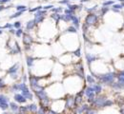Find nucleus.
Returning <instances> with one entry per match:
<instances>
[{"label":"nucleus","instance_id":"8fccbe9b","mask_svg":"<svg viewBox=\"0 0 124 114\" xmlns=\"http://www.w3.org/2000/svg\"><path fill=\"white\" fill-rule=\"evenodd\" d=\"M11 2V0H0V4L3 5V4H6V3H9Z\"/></svg>","mask_w":124,"mask_h":114},{"label":"nucleus","instance_id":"79ce46f5","mask_svg":"<svg viewBox=\"0 0 124 114\" xmlns=\"http://www.w3.org/2000/svg\"><path fill=\"white\" fill-rule=\"evenodd\" d=\"M14 29H16V30H17V29H21V26H22V23L20 22V21H16L14 24Z\"/></svg>","mask_w":124,"mask_h":114},{"label":"nucleus","instance_id":"cd10ccee","mask_svg":"<svg viewBox=\"0 0 124 114\" xmlns=\"http://www.w3.org/2000/svg\"><path fill=\"white\" fill-rule=\"evenodd\" d=\"M72 53H73V55H74L76 58H80V57H81V55H82V50H81V48H80V47H78V49H76L74 51H72Z\"/></svg>","mask_w":124,"mask_h":114},{"label":"nucleus","instance_id":"c85d7f7f","mask_svg":"<svg viewBox=\"0 0 124 114\" xmlns=\"http://www.w3.org/2000/svg\"><path fill=\"white\" fill-rule=\"evenodd\" d=\"M10 103V99L8 96H6L5 94L0 93V104H9Z\"/></svg>","mask_w":124,"mask_h":114},{"label":"nucleus","instance_id":"6ab92c4d","mask_svg":"<svg viewBox=\"0 0 124 114\" xmlns=\"http://www.w3.org/2000/svg\"><path fill=\"white\" fill-rule=\"evenodd\" d=\"M85 82L87 83V86H93L95 83H97L96 79L93 77V75H91V74L85 75Z\"/></svg>","mask_w":124,"mask_h":114},{"label":"nucleus","instance_id":"393cba45","mask_svg":"<svg viewBox=\"0 0 124 114\" xmlns=\"http://www.w3.org/2000/svg\"><path fill=\"white\" fill-rule=\"evenodd\" d=\"M64 33H70V34H78V29L74 26H68L67 29L64 31Z\"/></svg>","mask_w":124,"mask_h":114},{"label":"nucleus","instance_id":"f704fd0d","mask_svg":"<svg viewBox=\"0 0 124 114\" xmlns=\"http://www.w3.org/2000/svg\"><path fill=\"white\" fill-rule=\"evenodd\" d=\"M114 4H115V1H114V0H107V1L102 2L101 6H102V7H112Z\"/></svg>","mask_w":124,"mask_h":114},{"label":"nucleus","instance_id":"37998d69","mask_svg":"<svg viewBox=\"0 0 124 114\" xmlns=\"http://www.w3.org/2000/svg\"><path fill=\"white\" fill-rule=\"evenodd\" d=\"M81 29H82V32H83V33H88V31H89V27L85 24V23H83L82 25H81Z\"/></svg>","mask_w":124,"mask_h":114},{"label":"nucleus","instance_id":"c03bdc74","mask_svg":"<svg viewBox=\"0 0 124 114\" xmlns=\"http://www.w3.org/2000/svg\"><path fill=\"white\" fill-rule=\"evenodd\" d=\"M4 29H8V30H11V29H14V25L11 24V23H6L4 26H3V30Z\"/></svg>","mask_w":124,"mask_h":114},{"label":"nucleus","instance_id":"9d476101","mask_svg":"<svg viewBox=\"0 0 124 114\" xmlns=\"http://www.w3.org/2000/svg\"><path fill=\"white\" fill-rule=\"evenodd\" d=\"M85 59H86V62H87V65L88 67H91V65L94 63L95 61H97L99 59L98 56H96L95 54L93 53H90V52H86L85 53Z\"/></svg>","mask_w":124,"mask_h":114},{"label":"nucleus","instance_id":"aec40b11","mask_svg":"<svg viewBox=\"0 0 124 114\" xmlns=\"http://www.w3.org/2000/svg\"><path fill=\"white\" fill-rule=\"evenodd\" d=\"M19 105L16 103L15 101L14 102H10L9 103V108L11 109V111L13 112V113H17L18 112V110H19Z\"/></svg>","mask_w":124,"mask_h":114},{"label":"nucleus","instance_id":"2eb2a0df","mask_svg":"<svg viewBox=\"0 0 124 114\" xmlns=\"http://www.w3.org/2000/svg\"><path fill=\"white\" fill-rule=\"evenodd\" d=\"M19 68H20V64H19V63H16V64H14V65L12 66L11 67H9V68H8L7 73H8L9 75H12V74H17V72H18Z\"/></svg>","mask_w":124,"mask_h":114},{"label":"nucleus","instance_id":"5fc2aeb1","mask_svg":"<svg viewBox=\"0 0 124 114\" xmlns=\"http://www.w3.org/2000/svg\"><path fill=\"white\" fill-rule=\"evenodd\" d=\"M121 4V6H122V8H124V2H122V3H120Z\"/></svg>","mask_w":124,"mask_h":114},{"label":"nucleus","instance_id":"49530a36","mask_svg":"<svg viewBox=\"0 0 124 114\" xmlns=\"http://www.w3.org/2000/svg\"><path fill=\"white\" fill-rule=\"evenodd\" d=\"M112 8H114V9H116V10H119V11H121L123 8H122V6H121V4H114L113 6H112Z\"/></svg>","mask_w":124,"mask_h":114},{"label":"nucleus","instance_id":"a18cd8bd","mask_svg":"<svg viewBox=\"0 0 124 114\" xmlns=\"http://www.w3.org/2000/svg\"><path fill=\"white\" fill-rule=\"evenodd\" d=\"M54 7V6L53 4H49V5H46V6H44V7H43V10L48 12V11H51Z\"/></svg>","mask_w":124,"mask_h":114},{"label":"nucleus","instance_id":"ea45409f","mask_svg":"<svg viewBox=\"0 0 124 114\" xmlns=\"http://www.w3.org/2000/svg\"><path fill=\"white\" fill-rule=\"evenodd\" d=\"M40 10H43V6H37V7L33 8V9H30L29 12L30 13H36V12H38Z\"/></svg>","mask_w":124,"mask_h":114},{"label":"nucleus","instance_id":"4d7b16f0","mask_svg":"<svg viewBox=\"0 0 124 114\" xmlns=\"http://www.w3.org/2000/svg\"><path fill=\"white\" fill-rule=\"evenodd\" d=\"M118 1H119L120 3H122V2H124V0H118Z\"/></svg>","mask_w":124,"mask_h":114},{"label":"nucleus","instance_id":"864d4df0","mask_svg":"<svg viewBox=\"0 0 124 114\" xmlns=\"http://www.w3.org/2000/svg\"><path fill=\"white\" fill-rule=\"evenodd\" d=\"M1 114H11V113H9V112H7V111H4L3 113H1Z\"/></svg>","mask_w":124,"mask_h":114},{"label":"nucleus","instance_id":"3c124183","mask_svg":"<svg viewBox=\"0 0 124 114\" xmlns=\"http://www.w3.org/2000/svg\"><path fill=\"white\" fill-rule=\"evenodd\" d=\"M9 32H10V33H12V34L15 35V33H16V29H11V30H9Z\"/></svg>","mask_w":124,"mask_h":114},{"label":"nucleus","instance_id":"a19ab883","mask_svg":"<svg viewBox=\"0 0 124 114\" xmlns=\"http://www.w3.org/2000/svg\"><path fill=\"white\" fill-rule=\"evenodd\" d=\"M6 87H7V85L4 81V79L0 77V90H3L4 88H6Z\"/></svg>","mask_w":124,"mask_h":114},{"label":"nucleus","instance_id":"09e8293b","mask_svg":"<svg viewBox=\"0 0 124 114\" xmlns=\"http://www.w3.org/2000/svg\"><path fill=\"white\" fill-rule=\"evenodd\" d=\"M21 80L23 83H26V82L28 81V77H27V74H23L22 75V77H21Z\"/></svg>","mask_w":124,"mask_h":114},{"label":"nucleus","instance_id":"f257e3e1","mask_svg":"<svg viewBox=\"0 0 124 114\" xmlns=\"http://www.w3.org/2000/svg\"><path fill=\"white\" fill-rule=\"evenodd\" d=\"M94 78L96 79L97 83L111 87L116 81V71H108V72H105L102 74H96Z\"/></svg>","mask_w":124,"mask_h":114},{"label":"nucleus","instance_id":"dca6fc26","mask_svg":"<svg viewBox=\"0 0 124 114\" xmlns=\"http://www.w3.org/2000/svg\"><path fill=\"white\" fill-rule=\"evenodd\" d=\"M111 87L115 90V91H121L124 89V83H121V82H118V81H116L112 86Z\"/></svg>","mask_w":124,"mask_h":114},{"label":"nucleus","instance_id":"c9c22d12","mask_svg":"<svg viewBox=\"0 0 124 114\" xmlns=\"http://www.w3.org/2000/svg\"><path fill=\"white\" fill-rule=\"evenodd\" d=\"M23 34H24V31L22 29H17V30H16L15 35H16L17 38H21L23 36Z\"/></svg>","mask_w":124,"mask_h":114},{"label":"nucleus","instance_id":"603ef678","mask_svg":"<svg viewBox=\"0 0 124 114\" xmlns=\"http://www.w3.org/2000/svg\"><path fill=\"white\" fill-rule=\"evenodd\" d=\"M86 2H89V0H80V3H81V4L86 3Z\"/></svg>","mask_w":124,"mask_h":114},{"label":"nucleus","instance_id":"4be33fe9","mask_svg":"<svg viewBox=\"0 0 124 114\" xmlns=\"http://www.w3.org/2000/svg\"><path fill=\"white\" fill-rule=\"evenodd\" d=\"M116 80L118 82L124 83V68L117 69V71H116Z\"/></svg>","mask_w":124,"mask_h":114},{"label":"nucleus","instance_id":"58836bf2","mask_svg":"<svg viewBox=\"0 0 124 114\" xmlns=\"http://www.w3.org/2000/svg\"><path fill=\"white\" fill-rule=\"evenodd\" d=\"M24 13H25V12H16V13H14V14H12V15L10 16V19H15V18H17V17L21 16Z\"/></svg>","mask_w":124,"mask_h":114},{"label":"nucleus","instance_id":"72a5a7b5","mask_svg":"<svg viewBox=\"0 0 124 114\" xmlns=\"http://www.w3.org/2000/svg\"><path fill=\"white\" fill-rule=\"evenodd\" d=\"M16 12H27L28 11L27 6H25V5H17L16 7Z\"/></svg>","mask_w":124,"mask_h":114},{"label":"nucleus","instance_id":"bb28decb","mask_svg":"<svg viewBox=\"0 0 124 114\" xmlns=\"http://www.w3.org/2000/svg\"><path fill=\"white\" fill-rule=\"evenodd\" d=\"M71 19H72V15L61 13V22H64V23H67L68 24V23L71 22Z\"/></svg>","mask_w":124,"mask_h":114},{"label":"nucleus","instance_id":"a211bd4d","mask_svg":"<svg viewBox=\"0 0 124 114\" xmlns=\"http://www.w3.org/2000/svg\"><path fill=\"white\" fill-rule=\"evenodd\" d=\"M92 87H93V92H94L95 95H99V94H101L103 92V87L99 83H95Z\"/></svg>","mask_w":124,"mask_h":114},{"label":"nucleus","instance_id":"e433bc0d","mask_svg":"<svg viewBox=\"0 0 124 114\" xmlns=\"http://www.w3.org/2000/svg\"><path fill=\"white\" fill-rule=\"evenodd\" d=\"M48 109H49V108L43 107H38V109H37V112H36V114H47Z\"/></svg>","mask_w":124,"mask_h":114},{"label":"nucleus","instance_id":"f8f14e48","mask_svg":"<svg viewBox=\"0 0 124 114\" xmlns=\"http://www.w3.org/2000/svg\"><path fill=\"white\" fill-rule=\"evenodd\" d=\"M14 99H15V102L17 103L18 105H24V104H26L27 101H28L21 93H18V92H17V93H15Z\"/></svg>","mask_w":124,"mask_h":114},{"label":"nucleus","instance_id":"a878e982","mask_svg":"<svg viewBox=\"0 0 124 114\" xmlns=\"http://www.w3.org/2000/svg\"><path fill=\"white\" fill-rule=\"evenodd\" d=\"M114 105H115V101H113L112 99H107V100L103 103V105H102V108L112 107H114Z\"/></svg>","mask_w":124,"mask_h":114},{"label":"nucleus","instance_id":"4468645a","mask_svg":"<svg viewBox=\"0 0 124 114\" xmlns=\"http://www.w3.org/2000/svg\"><path fill=\"white\" fill-rule=\"evenodd\" d=\"M36 27H37V24L35 23L34 19H31V20H29V21L26 23L25 30H26L27 33H29V32H31V31H33Z\"/></svg>","mask_w":124,"mask_h":114},{"label":"nucleus","instance_id":"39448f33","mask_svg":"<svg viewBox=\"0 0 124 114\" xmlns=\"http://www.w3.org/2000/svg\"><path fill=\"white\" fill-rule=\"evenodd\" d=\"M108 98L105 94H99V95H96L95 99L93 101V103L92 104L91 107H93L94 108H102V105L103 103L107 100Z\"/></svg>","mask_w":124,"mask_h":114},{"label":"nucleus","instance_id":"0eeeda50","mask_svg":"<svg viewBox=\"0 0 124 114\" xmlns=\"http://www.w3.org/2000/svg\"><path fill=\"white\" fill-rule=\"evenodd\" d=\"M73 57H75L73 55L72 52L69 53H64V55H62L59 59V62L64 65H70L71 63H73Z\"/></svg>","mask_w":124,"mask_h":114},{"label":"nucleus","instance_id":"1a4fd4ad","mask_svg":"<svg viewBox=\"0 0 124 114\" xmlns=\"http://www.w3.org/2000/svg\"><path fill=\"white\" fill-rule=\"evenodd\" d=\"M33 42H34V40H33V38H32V36H31V34L28 33H24L23 36H22V43H23V45L24 46H32Z\"/></svg>","mask_w":124,"mask_h":114},{"label":"nucleus","instance_id":"423d86ee","mask_svg":"<svg viewBox=\"0 0 124 114\" xmlns=\"http://www.w3.org/2000/svg\"><path fill=\"white\" fill-rule=\"evenodd\" d=\"M21 94L26 98L27 100H30V101L33 100V93L31 91V89H30V87H28L27 84H25L24 87H22V89H21Z\"/></svg>","mask_w":124,"mask_h":114},{"label":"nucleus","instance_id":"4c0bfd02","mask_svg":"<svg viewBox=\"0 0 124 114\" xmlns=\"http://www.w3.org/2000/svg\"><path fill=\"white\" fill-rule=\"evenodd\" d=\"M63 13H64V14H70V15H76V12H74V11H72V10L68 9V8L64 9Z\"/></svg>","mask_w":124,"mask_h":114},{"label":"nucleus","instance_id":"7ed1b4c3","mask_svg":"<svg viewBox=\"0 0 124 114\" xmlns=\"http://www.w3.org/2000/svg\"><path fill=\"white\" fill-rule=\"evenodd\" d=\"M99 21V17L96 13H89L87 14V16L84 18V23L90 28V27H93L96 23H98Z\"/></svg>","mask_w":124,"mask_h":114},{"label":"nucleus","instance_id":"de8ad7c7","mask_svg":"<svg viewBox=\"0 0 124 114\" xmlns=\"http://www.w3.org/2000/svg\"><path fill=\"white\" fill-rule=\"evenodd\" d=\"M70 1H71V0H60V1H58V3H59L60 5H64V6L66 5V6H68L69 4H71Z\"/></svg>","mask_w":124,"mask_h":114},{"label":"nucleus","instance_id":"f3484780","mask_svg":"<svg viewBox=\"0 0 124 114\" xmlns=\"http://www.w3.org/2000/svg\"><path fill=\"white\" fill-rule=\"evenodd\" d=\"M36 59H37V58L33 57L32 55H27V56H26V64H27V67H29V69L33 67Z\"/></svg>","mask_w":124,"mask_h":114},{"label":"nucleus","instance_id":"5701e85b","mask_svg":"<svg viewBox=\"0 0 124 114\" xmlns=\"http://www.w3.org/2000/svg\"><path fill=\"white\" fill-rule=\"evenodd\" d=\"M28 107V111L31 112V113H36L37 112V109H38V106L34 103H31L30 105H27Z\"/></svg>","mask_w":124,"mask_h":114},{"label":"nucleus","instance_id":"13d9d810","mask_svg":"<svg viewBox=\"0 0 124 114\" xmlns=\"http://www.w3.org/2000/svg\"><path fill=\"white\" fill-rule=\"evenodd\" d=\"M0 30H3V27L2 26H0Z\"/></svg>","mask_w":124,"mask_h":114},{"label":"nucleus","instance_id":"c756f323","mask_svg":"<svg viewBox=\"0 0 124 114\" xmlns=\"http://www.w3.org/2000/svg\"><path fill=\"white\" fill-rule=\"evenodd\" d=\"M108 12H110V7H102V8L100 9V11H99V13H100L99 16L100 17L105 16Z\"/></svg>","mask_w":124,"mask_h":114},{"label":"nucleus","instance_id":"b1692460","mask_svg":"<svg viewBox=\"0 0 124 114\" xmlns=\"http://www.w3.org/2000/svg\"><path fill=\"white\" fill-rule=\"evenodd\" d=\"M67 7H68V9H70V10H72L74 12H76V11H81L82 8H83L82 4H80V5H78V4H69Z\"/></svg>","mask_w":124,"mask_h":114},{"label":"nucleus","instance_id":"ddd939ff","mask_svg":"<svg viewBox=\"0 0 124 114\" xmlns=\"http://www.w3.org/2000/svg\"><path fill=\"white\" fill-rule=\"evenodd\" d=\"M83 90H84V96L86 98L96 96V95L94 94V92H93V89L92 86H85V87L83 88Z\"/></svg>","mask_w":124,"mask_h":114},{"label":"nucleus","instance_id":"f03ea898","mask_svg":"<svg viewBox=\"0 0 124 114\" xmlns=\"http://www.w3.org/2000/svg\"><path fill=\"white\" fill-rule=\"evenodd\" d=\"M63 99H64V103H65V109H68V110L72 111L76 107V106H75V96L68 93V94H65Z\"/></svg>","mask_w":124,"mask_h":114},{"label":"nucleus","instance_id":"412c9836","mask_svg":"<svg viewBox=\"0 0 124 114\" xmlns=\"http://www.w3.org/2000/svg\"><path fill=\"white\" fill-rule=\"evenodd\" d=\"M71 22H72V26H74V27L77 28L78 30L80 28V19H79V17H78L77 15H72Z\"/></svg>","mask_w":124,"mask_h":114},{"label":"nucleus","instance_id":"20e7f679","mask_svg":"<svg viewBox=\"0 0 124 114\" xmlns=\"http://www.w3.org/2000/svg\"><path fill=\"white\" fill-rule=\"evenodd\" d=\"M47 13H48V12H47V11H44V10H40V11L34 13V14H33V19H34L35 23H36L37 25H41V24L45 21V19H46Z\"/></svg>","mask_w":124,"mask_h":114},{"label":"nucleus","instance_id":"7c9ffc66","mask_svg":"<svg viewBox=\"0 0 124 114\" xmlns=\"http://www.w3.org/2000/svg\"><path fill=\"white\" fill-rule=\"evenodd\" d=\"M97 7L98 5H94L93 7H91V8H85V11L87 12V13H95V12L97 11Z\"/></svg>","mask_w":124,"mask_h":114},{"label":"nucleus","instance_id":"6e6d98bb","mask_svg":"<svg viewBox=\"0 0 124 114\" xmlns=\"http://www.w3.org/2000/svg\"><path fill=\"white\" fill-rule=\"evenodd\" d=\"M2 33H3V31H2V30H0V35H1Z\"/></svg>","mask_w":124,"mask_h":114},{"label":"nucleus","instance_id":"6e6552de","mask_svg":"<svg viewBox=\"0 0 124 114\" xmlns=\"http://www.w3.org/2000/svg\"><path fill=\"white\" fill-rule=\"evenodd\" d=\"M33 94L35 95V97L38 99L39 102H42V101L46 100V99H48V98H50L49 96H48V93H47V91L45 88H42V89L37 90V91H34Z\"/></svg>","mask_w":124,"mask_h":114},{"label":"nucleus","instance_id":"2f4dec72","mask_svg":"<svg viewBox=\"0 0 124 114\" xmlns=\"http://www.w3.org/2000/svg\"><path fill=\"white\" fill-rule=\"evenodd\" d=\"M63 11H64L63 7H54V8L51 10L52 13H60V14L63 13Z\"/></svg>","mask_w":124,"mask_h":114},{"label":"nucleus","instance_id":"473e14b6","mask_svg":"<svg viewBox=\"0 0 124 114\" xmlns=\"http://www.w3.org/2000/svg\"><path fill=\"white\" fill-rule=\"evenodd\" d=\"M84 114H98L97 108H94L93 107H89L88 109L84 112Z\"/></svg>","mask_w":124,"mask_h":114},{"label":"nucleus","instance_id":"9b49d317","mask_svg":"<svg viewBox=\"0 0 124 114\" xmlns=\"http://www.w3.org/2000/svg\"><path fill=\"white\" fill-rule=\"evenodd\" d=\"M89 107H90V105H88L87 103H85V104H82L80 106L76 107L72 111L74 112V114H84V112L88 109Z\"/></svg>","mask_w":124,"mask_h":114}]
</instances>
